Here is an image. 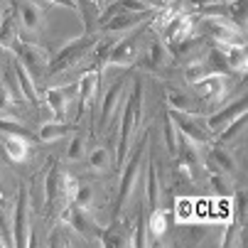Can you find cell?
<instances>
[{
	"instance_id": "cell-18",
	"label": "cell",
	"mask_w": 248,
	"mask_h": 248,
	"mask_svg": "<svg viewBox=\"0 0 248 248\" xmlns=\"http://www.w3.org/2000/svg\"><path fill=\"white\" fill-rule=\"evenodd\" d=\"M103 246H108V248H128L133 246V233H130V226L118 217L108 229L103 231V238H101Z\"/></svg>"
},
{
	"instance_id": "cell-44",
	"label": "cell",
	"mask_w": 248,
	"mask_h": 248,
	"mask_svg": "<svg viewBox=\"0 0 248 248\" xmlns=\"http://www.w3.org/2000/svg\"><path fill=\"white\" fill-rule=\"evenodd\" d=\"M91 199H93V189L89 187V185H79V192H77V197H74V206H79V209H89L91 206Z\"/></svg>"
},
{
	"instance_id": "cell-53",
	"label": "cell",
	"mask_w": 248,
	"mask_h": 248,
	"mask_svg": "<svg viewBox=\"0 0 248 248\" xmlns=\"http://www.w3.org/2000/svg\"><path fill=\"white\" fill-rule=\"evenodd\" d=\"M0 20H3V10H0Z\"/></svg>"
},
{
	"instance_id": "cell-39",
	"label": "cell",
	"mask_w": 248,
	"mask_h": 248,
	"mask_svg": "<svg viewBox=\"0 0 248 248\" xmlns=\"http://www.w3.org/2000/svg\"><path fill=\"white\" fill-rule=\"evenodd\" d=\"M211 74V69L206 66V62L202 59V62H192L187 69H185V79L189 81V84H197L199 79H204V77H209Z\"/></svg>"
},
{
	"instance_id": "cell-1",
	"label": "cell",
	"mask_w": 248,
	"mask_h": 248,
	"mask_svg": "<svg viewBox=\"0 0 248 248\" xmlns=\"http://www.w3.org/2000/svg\"><path fill=\"white\" fill-rule=\"evenodd\" d=\"M148 140H150V133L143 135V143L135 148V153L130 155V160L125 162V170H123V177H121V187H118V199H116V209H113V217L118 219L123 206L130 202V197L135 194L138 189V180H140V172H143V165L148 162L145 157V150H148Z\"/></svg>"
},
{
	"instance_id": "cell-42",
	"label": "cell",
	"mask_w": 248,
	"mask_h": 248,
	"mask_svg": "<svg viewBox=\"0 0 248 248\" xmlns=\"http://www.w3.org/2000/svg\"><path fill=\"white\" fill-rule=\"evenodd\" d=\"M84 153H86V138L81 133H77L74 140H72V145H69V150H66V160H72V162L74 160H81Z\"/></svg>"
},
{
	"instance_id": "cell-43",
	"label": "cell",
	"mask_w": 248,
	"mask_h": 248,
	"mask_svg": "<svg viewBox=\"0 0 248 248\" xmlns=\"http://www.w3.org/2000/svg\"><path fill=\"white\" fill-rule=\"evenodd\" d=\"M49 246H72V241H69V224H66V221H62V224L52 231Z\"/></svg>"
},
{
	"instance_id": "cell-5",
	"label": "cell",
	"mask_w": 248,
	"mask_h": 248,
	"mask_svg": "<svg viewBox=\"0 0 248 248\" xmlns=\"http://www.w3.org/2000/svg\"><path fill=\"white\" fill-rule=\"evenodd\" d=\"M167 113L172 116L177 130H180L185 138H189L192 143H197V145H206L211 140V135H214L197 113H177V111H170V108H167Z\"/></svg>"
},
{
	"instance_id": "cell-51",
	"label": "cell",
	"mask_w": 248,
	"mask_h": 248,
	"mask_svg": "<svg viewBox=\"0 0 248 248\" xmlns=\"http://www.w3.org/2000/svg\"><path fill=\"white\" fill-rule=\"evenodd\" d=\"M8 3H10L13 8H17V5H20V3H17V0H8Z\"/></svg>"
},
{
	"instance_id": "cell-32",
	"label": "cell",
	"mask_w": 248,
	"mask_h": 248,
	"mask_svg": "<svg viewBox=\"0 0 248 248\" xmlns=\"http://www.w3.org/2000/svg\"><path fill=\"white\" fill-rule=\"evenodd\" d=\"M165 145H167V153L172 157L180 153V130H177L170 113H165Z\"/></svg>"
},
{
	"instance_id": "cell-40",
	"label": "cell",
	"mask_w": 248,
	"mask_h": 248,
	"mask_svg": "<svg viewBox=\"0 0 248 248\" xmlns=\"http://www.w3.org/2000/svg\"><path fill=\"white\" fill-rule=\"evenodd\" d=\"M231 197H233V214H231L229 219H233V221H238L241 226H246V189H238V192H233Z\"/></svg>"
},
{
	"instance_id": "cell-20",
	"label": "cell",
	"mask_w": 248,
	"mask_h": 248,
	"mask_svg": "<svg viewBox=\"0 0 248 248\" xmlns=\"http://www.w3.org/2000/svg\"><path fill=\"white\" fill-rule=\"evenodd\" d=\"M165 101H167V108L170 111H177V113H197V101L187 93V91H180L174 86H165Z\"/></svg>"
},
{
	"instance_id": "cell-2",
	"label": "cell",
	"mask_w": 248,
	"mask_h": 248,
	"mask_svg": "<svg viewBox=\"0 0 248 248\" xmlns=\"http://www.w3.org/2000/svg\"><path fill=\"white\" fill-rule=\"evenodd\" d=\"M96 42H98V37L96 34H81V37H77V40H72V42H66L59 52H57V57L49 62V69H47V74L49 77H54V74H64V72H69V69H74L93 47H96Z\"/></svg>"
},
{
	"instance_id": "cell-14",
	"label": "cell",
	"mask_w": 248,
	"mask_h": 248,
	"mask_svg": "<svg viewBox=\"0 0 248 248\" xmlns=\"http://www.w3.org/2000/svg\"><path fill=\"white\" fill-rule=\"evenodd\" d=\"M62 167L59 162L54 160L47 177H45V209H47V214H54V209L57 204L62 202V209H64V197H62Z\"/></svg>"
},
{
	"instance_id": "cell-33",
	"label": "cell",
	"mask_w": 248,
	"mask_h": 248,
	"mask_svg": "<svg viewBox=\"0 0 248 248\" xmlns=\"http://www.w3.org/2000/svg\"><path fill=\"white\" fill-rule=\"evenodd\" d=\"M145 226H148V236L150 238H162L165 231H167V217L162 214L160 209H153L150 219H145Z\"/></svg>"
},
{
	"instance_id": "cell-45",
	"label": "cell",
	"mask_w": 248,
	"mask_h": 248,
	"mask_svg": "<svg viewBox=\"0 0 248 248\" xmlns=\"http://www.w3.org/2000/svg\"><path fill=\"white\" fill-rule=\"evenodd\" d=\"M5 197L0 192V233H8V217H5Z\"/></svg>"
},
{
	"instance_id": "cell-23",
	"label": "cell",
	"mask_w": 248,
	"mask_h": 248,
	"mask_svg": "<svg viewBox=\"0 0 248 248\" xmlns=\"http://www.w3.org/2000/svg\"><path fill=\"white\" fill-rule=\"evenodd\" d=\"M98 79H101V74L96 72V69L91 66L89 72H84L81 74V79H79V108H86V106L93 101V96H96V91H98Z\"/></svg>"
},
{
	"instance_id": "cell-48",
	"label": "cell",
	"mask_w": 248,
	"mask_h": 248,
	"mask_svg": "<svg viewBox=\"0 0 248 248\" xmlns=\"http://www.w3.org/2000/svg\"><path fill=\"white\" fill-rule=\"evenodd\" d=\"M189 3H192L194 8L204 10V8H209V5H214V3H219V0H189Z\"/></svg>"
},
{
	"instance_id": "cell-34",
	"label": "cell",
	"mask_w": 248,
	"mask_h": 248,
	"mask_svg": "<svg viewBox=\"0 0 248 248\" xmlns=\"http://www.w3.org/2000/svg\"><path fill=\"white\" fill-rule=\"evenodd\" d=\"M206 66L211 69V74H221V77H231V69H229V64H226V59H224V54H221V49L219 47H214L209 54H206Z\"/></svg>"
},
{
	"instance_id": "cell-9",
	"label": "cell",
	"mask_w": 248,
	"mask_h": 248,
	"mask_svg": "<svg viewBox=\"0 0 248 248\" xmlns=\"http://www.w3.org/2000/svg\"><path fill=\"white\" fill-rule=\"evenodd\" d=\"M17 15H20V30L30 37H37V34L45 30V10L34 3V0H22L17 5Z\"/></svg>"
},
{
	"instance_id": "cell-30",
	"label": "cell",
	"mask_w": 248,
	"mask_h": 248,
	"mask_svg": "<svg viewBox=\"0 0 248 248\" xmlns=\"http://www.w3.org/2000/svg\"><path fill=\"white\" fill-rule=\"evenodd\" d=\"M246 125H248V116L243 113V116H238L233 123H229V125L219 133V143H221V145H231L233 140H238V138L246 133Z\"/></svg>"
},
{
	"instance_id": "cell-49",
	"label": "cell",
	"mask_w": 248,
	"mask_h": 248,
	"mask_svg": "<svg viewBox=\"0 0 248 248\" xmlns=\"http://www.w3.org/2000/svg\"><path fill=\"white\" fill-rule=\"evenodd\" d=\"M47 3H52V5H64V8L77 10V3H74V0H47Z\"/></svg>"
},
{
	"instance_id": "cell-36",
	"label": "cell",
	"mask_w": 248,
	"mask_h": 248,
	"mask_svg": "<svg viewBox=\"0 0 248 248\" xmlns=\"http://www.w3.org/2000/svg\"><path fill=\"white\" fill-rule=\"evenodd\" d=\"M0 133H5V135H20V138H27L30 143L32 140H37V135H34L30 128H25L22 123L13 121V118H0Z\"/></svg>"
},
{
	"instance_id": "cell-4",
	"label": "cell",
	"mask_w": 248,
	"mask_h": 248,
	"mask_svg": "<svg viewBox=\"0 0 248 248\" xmlns=\"http://www.w3.org/2000/svg\"><path fill=\"white\" fill-rule=\"evenodd\" d=\"M13 246L25 248L30 246V187L20 185L17 189V204L13 214Z\"/></svg>"
},
{
	"instance_id": "cell-47",
	"label": "cell",
	"mask_w": 248,
	"mask_h": 248,
	"mask_svg": "<svg viewBox=\"0 0 248 248\" xmlns=\"http://www.w3.org/2000/svg\"><path fill=\"white\" fill-rule=\"evenodd\" d=\"M140 3H145L150 10H162V8L170 3V0H140Z\"/></svg>"
},
{
	"instance_id": "cell-37",
	"label": "cell",
	"mask_w": 248,
	"mask_h": 248,
	"mask_svg": "<svg viewBox=\"0 0 248 248\" xmlns=\"http://www.w3.org/2000/svg\"><path fill=\"white\" fill-rule=\"evenodd\" d=\"M174 217H177V224L197 221V206H194V202L180 199V202H177V206H174Z\"/></svg>"
},
{
	"instance_id": "cell-21",
	"label": "cell",
	"mask_w": 248,
	"mask_h": 248,
	"mask_svg": "<svg viewBox=\"0 0 248 248\" xmlns=\"http://www.w3.org/2000/svg\"><path fill=\"white\" fill-rule=\"evenodd\" d=\"M231 74H246V66H248V52H246V45H219Z\"/></svg>"
},
{
	"instance_id": "cell-8",
	"label": "cell",
	"mask_w": 248,
	"mask_h": 248,
	"mask_svg": "<svg viewBox=\"0 0 248 248\" xmlns=\"http://www.w3.org/2000/svg\"><path fill=\"white\" fill-rule=\"evenodd\" d=\"M189 37H194V17L192 15H177V17H172L165 27H162V42L167 45V49H172V47H177L180 42H185V40H189Z\"/></svg>"
},
{
	"instance_id": "cell-16",
	"label": "cell",
	"mask_w": 248,
	"mask_h": 248,
	"mask_svg": "<svg viewBox=\"0 0 248 248\" xmlns=\"http://www.w3.org/2000/svg\"><path fill=\"white\" fill-rule=\"evenodd\" d=\"M204 167L209 170V172H224V174H229V177H233L236 174V170H238V165H236V157L226 150V145H214L209 150V155H206V162H204Z\"/></svg>"
},
{
	"instance_id": "cell-46",
	"label": "cell",
	"mask_w": 248,
	"mask_h": 248,
	"mask_svg": "<svg viewBox=\"0 0 248 248\" xmlns=\"http://www.w3.org/2000/svg\"><path fill=\"white\" fill-rule=\"evenodd\" d=\"M10 106H13V93L3 86V84H0V108H10Z\"/></svg>"
},
{
	"instance_id": "cell-54",
	"label": "cell",
	"mask_w": 248,
	"mask_h": 248,
	"mask_svg": "<svg viewBox=\"0 0 248 248\" xmlns=\"http://www.w3.org/2000/svg\"><path fill=\"white\" fill-rule=\"evenodd\" d=\"M0 79H3V77H0Z\"/></svg>"
},
{
	"instance_id": "cell-52",
	"label": "cell",
	"mask_w": 248,
	"mask_h": 248,
	"mask_svg": "<svg viewBox=\"0 0 248 248\" xmlns=\"http://www.w3.org/2000/svg\"><path fill=\"white\" fill-rule=\"evenodd\" d=\"M0 192H3V182H0Z\"/></svg>"
},
{
	"instance_id": "cell-28",
	"label": "cell",
	"mask_w": 248,
	"mask_h": 248,
	"mask_svg": "<svg viewBox=\"0 0 248 248\" xmlns=\"http://www.w3.org/2000/svg\"><path fill=\"white\" fill-rule=\"evenodd\" d=\"M74 130H77V125H72V123H45L37 138L42 140V143H54V140L74 133Z\"/></svg>"
},
{
	"instance_id": "cell-12",
	"label": "cell",
	"mask_w": 248,
	"mask_h": 248,
	"mask_svg": "<svg viewBox=\"0 0 248 248\" xmlns=\"http://www.w3.org/2000/svg\"><path fill=\"white\" fill-rule=\"evenodd\" d=\"M157 10H148V13H116L111 15L108 20H103L101 22V30L106 34H123L128 30H133L138 22H143V20H150Z\"/></svg>"
},
{
	"instance_id": "cell-29",
	"label": "cell",
	"mask_w": 248,
	"mask_h": 248,
	"mask_svg": "<svg viewBox=\"0 0 248 248\" xmlns=\"http://www.w3.org/2000/svg\"><path fill=\"white\" fill-rule=\"evenodd\" d=\"M209 187H211V192H214L219 199H229V197L236 192L233 185H231V177L224 174V172H211V177H209Z\"/></svg>"
},
{
	"instance_id": "cell-17",
	"label": "cell",
	"mask_w": 248,
	"mask_h": 248,
	"mask_svg": "<svg viewBox=\"0 0 248 248\" xmlns=\"http://www.w3.org/2000/svg\"><path fill=\"white\" fill-rule=\"evenodd\" d=\"M123 93H125V81H116L103 96V103H101V128H108L113 116L118 113L121 108V101H123Z\"/></svg>"
},
{
	"instance_id": "cell-35",
	"label": "cell",
	"mask_w": 248,
	"mask_h": 248,
	"mask_svg": "<svg viewBox=\"0 0 248 248\" xmlns=\"http://www.w3.org/2000/svg\"><path fill=\"white\" fill-rule=\"evenodd\" d=\"M108 165H111V153H108V148L98 145V148H93V150L89 153V167H91L93 172H106V170H108Z\"/></svg>"
},
{
	"instance_id": "cell-27",
	"label": "cell",
	"mask_w": 248,
	"mask_h": 248,
	"mask_svg": "<svg viewBox=\"0 0 248 248\" xmlns=\"http://www.w3.org/2000/svg\"><path fill=\"white\" fill-rule=\"evenodd\" d=\"M145 197H148L150 211L160 209V180H157V167L153 162V155L148 157V189H145Z\"/></svg>"
},
{
	"instance_id": "cell-13",
	"label": "cell",
	"mask_w": 248,
	"mask_h": 248,
	"mask_svg": "<svg viewBox=\"0 0 248 248\" xmlns=\"http://www.w3.org/2000/svg\"><path fill=\"white\" fill-rule=\"evenodd\" d=\"M248 111V98L246 96H241L238 101H233L231 106H226V108H221V111H217V113H211L204 123H206V128L211 130V133H221L229 123H233L238 116H243Z\"/></svg>"
},
{
	"instance_id": "cell-25",
	"label": "cell",
	"mask_w": 248,
	"mask_h": 248,
	"mask_svg": "<svg viewBox=\"0 0 248 248\" xmlns=\"http://www.w3.org/2000/svg\"><path fill=\"white\" fill-rule=\"evenodd\" d=\"M3 140H5L3 150H5V155H8L13 162H27V155H30V140H27V138L5 135Z\"/></svg>"
},
{
	"instance_id": "cell-31",
	"label": "cell",
	"mask_w": 248,
	"mask_h": 248,
	"mask_svg": "<svg viewBox=\"0 0 248 248\" xmlns=\"http://www.w3.org/2000/svg\"><path fill=\"white\" fill-rule=\"evenodd\" d=\"M74 3H77L79 15H81L84 22H86V34L93 32V22H98V17H101V8L93 3V0H74Z\"/></svg>"
},
{
	"instance_id": "cell-15",
	"label": "cell",
	"mask_w": 248,
	"mask_h": 248,
	"mask_svg": "<svg viewBox=\"0 0 248 248\" xmlns=\"http://www.w3.org/2000/svg\"><path fill=\"white\" fill-rule=\"evenodd\" d=\"M226 84H229V77H221V74H209L204 79H199L194 84V91L202 101L206 103H214V101H221L226 96Z\"/></svg>"
},
{
	"instance_id": "cell-24",
	"label": "cell",
	"mask_w": 248,
	"mask_h": 248,
	"mask_svg": "<svg viewBox=\"0 0 248 248\" xmlns=\"http://www.w3.org/2000/svg\"><path fill=\"white\" fill-rule=\"evenodd\" d=\"M13 69H15V77H17V86H20V91H22V96L30 101V103H34V106H40V93H37V86H34V79L30 77V72L27 69L15 59V64H13Z\"/></svg>"
},
{
	"instance_id": "cell-10",
	"label": "cell",
	"mask_w": 248,
	"mask_h": 248,
	"mask_svg": "<svg viewBox=\"0 0 248 248\" xmlns=\"http://www.w3.org/2000/svg\"><path fill=\"white\" fill-rule=\"evenodd\" d=\"M77 96H79V81H74V84H64V86H52V89H47V93H45V101H47V106H49V111H52L57 118H62V121H64V116H66V108H69V103H72Z\"/></svg>"
},
{
	"instance_id": "cell-38",
	"label": "cell",
	"mask_w": 248,
	"mask_h": 248,
	"mask_svg": "<svg viewBox=\"0 0 248 248\" xmlns=\"http://www.w3.org/2000/svg\"><path fill=\"white\" fill-rule=\"evenodd\" d=\"M77 192H79V182L74 180L72 174L62 172V197H64V206H69V204L74 202Z\"/></svg>"
},
{
	"instance_id": "cell-7",
	"label": "cell",
	"mask_w": 248,
	"mask_h": 248,
	"mask_svg": "<svg viewBox=\"0 0 248 248\" xmlns=\"http://www.w3.org/2000/svg\"><path fill=\"white\" fill-rule=\"evenodd\" d=\"M206 22V32L211 34V40L219 42V45H246L243 42V32L226 17L219 15H204Z\"/></svg>"
},
{
	"instance_id": "cell-22",
	"label": "cell",
	"mask_w": 248,
	"mask_h": 248,
	"mask_svg": "<svg viewBox=\"0 0 248 248\" xmlns=\"http://www.w3.org/2000/svg\"><path fill=\"white\" fill-rule=\"evenodd\" d=\"M17 32H20V17L17 8H13V13L3 15V20H0V47L13 49V45L17 42Z\"/></svg>"
},
{
	"instance_id": "cell-3",
	"label": "cell",
	"mask_w": 248,
	"mask_h": 248,
	"mask_svg": "<svg viewBox=\"0 0 248 248\" xmlns=\"http://www.w3.org/2000/svg\"><path fill=\"white\" fill-rule=\"evenodd\" d=\"M13 52L17 57V62L30 72L32 79H40L47 74V69H49V62H52V54L47 47L42 45H34V42H22L17 40L13 45Z\"/></svg>"
},
{
	"instance_id": "cell-50",
	"label": "cell",
	"mask_w": 248,
	"mask_h": 248,
	"mask_svg": "<svg viewBox=\"0 0 248 248\" xmlns=\"http://www.w3.org/2000/svg\"><path fill=\"white\" fill-rule=\"evenodd\" d=\"M93 3H96V5H98V8L103 10V8H106V3H108V0H93Z\"/></svg>"
},
{
	"instance_id": "cell-6",
	"label": "cell",
	"mask_w": 248,
	"mask_h": 248,
	"mask_svg": "<svg viewBox=\"0 0 248 248\" xmlns=\"http://www.w3.org/2000/svg\"><path fill=\"white\" fill-rule=\"evenodd\" d=\"M150 20H153V17H150ZM150 20H148V22H150ZM145 30H148V25H145L143 30H138V32L128 34V37H121V40L116 42L113 52H111L108 64L121 66V69L133 66V64L138 62V54H140V40H143V32H145Z\"/></svg>"
},
{
	"instance_id": "cell-26",
	"label": "cell",
	"mask_w": 248,
	"mask_h": 248,
	"mask_svg": "<svg viewBox=\"0 0 248 248\" xmlns=\"http://www.w3.org/2000/svg\"><path fill=\"white\" fill-rule=\"evenodd\" d=\"M121 40V34H108L106 40H98L101 45H96V59H93V69L98 74L106 72V66H108V59H111V52L116 47V42Z\"/></svg>"
},
{
	"instance_id": "cell-11",
	"label": "cell",
	"mask_w": 248,
	"mask_h": 248,
	"mask_svg": "<svg viewBox=\"0 0 248 248\" xmlns=\"http://www.w3.org/2000/svg\"><path fill=\"white\" fill-rule=\"evenodd\" d=\"M62 221H66L69 229L77 231L81 238L96 236V224H93V219L89 217V209H79V206H74V204H69V206H64V211H62Z\"/></svg>"
},
{
	"instance_id": "cell-41",
	"label": "cell",
	"mask_w": 248,
	"mask_h": 248,
	"mask_svg": "<svg viewBox=\"0 0 248 248\" xmlns=\"http://www.w3.org/2000/svg\"><path fill=\"white\" fill-rule=\"evenodd\" d=\"M174 180H177V185H192V180H194V170H192V165H187L182 157H177V165H174Z\"/></svg>"
},
{
	"instance_id": "cell-19",
	"label": "cell",
	"mask_w": 248,
	"mask_h": 248,
	"mask_svg": "<svg viewBox=\"0 0 248 248\" xmlns=\"http://www.w3.org/2000/svg\"><path fill=\"white\" fill-rule=\"evenodd\" d=\"M170 59H172V54H170V49H167V45L162 42V40H155L150 47H148V52H145V57H143V64L148 72H155V74H160L162 69L170 64Z\"/></svg>"
}]
</instances>
